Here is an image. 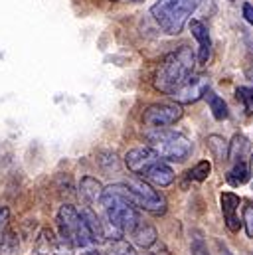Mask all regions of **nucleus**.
I'll return each mask as SVG.
<instances>
[{
    "instance_id": "f257e3e1",
    "label": "nucleus",
    "mask_w": 253,
    "mask_h": 255,
    "mask_svg": "<svg viewBox=\"0 0 253 255\" xmlns=\"http://www.w3.org/2000/svg\"><path fill=\"white\" fill-rule=\"evenodd\" d=\"M196 54L188 46H180L174 52L166 54L164 60L154 71V87L162 93H174L194 75Z\"/></svg>"
},
{
    "instance_id": "f03ea898",
    "label": "nucleus",
    "mask_w": 253,
    "mask_h": 255,
    "mask_svg": "<svg viewBox=\"0 0 253 255\" xmlns=\"http://www.w3.org/2000/svg\"><path fill=\"white\" fill-rule=\"evenodd\" d=\"M101 206L105 208L109 224L115 230H119L121 234H130L136 228V224L140 222L136 206L126 200L123 192L117 188V184L105 188L103 198H101Z\"/></svg>"
},
{
    "instance_id": "7ed1b4c3",
    "label": "nucleus",
    "mask_w": 253,
    "mask_h": 255,
    "mask_svg": "<svg viewBox=\"0 0 253 255\" xmlns=\"http://www.w3.org/2000/svg\"><path fill=\"white\" fill-rule=\"evenodd\" d=\"M200 0H156L150 8L156 24L170 36H178L188 24Z\"/></svg>"
},
{
    "instance_id": "20e7f679",
    "label": "nucleus",
    "mask_w": 253,
    "mask_h": 255,
    "mask_svg": "<svg viewBox=\"0 0 253 255\" xmlns=\"http://www.w3.org/2000/svg\"><path fill=\"white\" fill-rule=\"evenodd\" d=\"M146 142L162 160L182 162L192 152V142L182 132L168 128H150L146 132Z\"/></svg>"
},
{
    "instance_id": "39448f33",
    "label": "nucleus",
    "mask_w": 253,
    "mask_h": 255,
    "mask_svg": "<svg viewBox=\"0 0 253 255\" xmlns=\"http://www.w3.org/2000/svg\"><path fill=\"white\" fill-rule=\"evenodd\" d=\"M117 188L123 192V196L130 204L144 212H150L154 216L166 212V198L154 190V186L144 178H130L128 182H119Z\"/></svg>"
},
{
    "instance_id": "423d86ee",
    "label": "nucleus",
    "mask_w": 253,
    "mask_h": 255,
    "mask_svg": "<svg viewBox=\"0 0 253 255\" xmlns=\"http://www.w3.org/2000/svg\"><path fill=\"white\" fill-rule=\"evenodd\" d=\"M58 224L62 230V238L71 248H89L93 242V236L83 220V216L69 204H65L58 212Z\"/></svg>"
},
{
    "instance_id": "0eeeda50",
    "label": "nucleus",
    "mask_w": 253,
    "mask_h": 255,
    "mask_svg": "<svg viewBox=\"0 0 253 255\" xmlns=\"http://www.w3.org/2000/svg\"><path fill=\"white\" fill-rule=\"evenodd\" d=\"M182 119L180 103H154L142 113V123L148 128H166Z\"/></svg>"
},
{
    "instance_id": "6e6552de",
    "label": "nucleus",
    "mask_w": 253,
    "mask_h": 255,
    "mask_svg": "<svg viewBox=\"0 0 253 255\" xmlns=\"http://www.w3.org/2000/svg\"><path fill=\"white\" fill-rule=\"evenodd\" d=\"M208 89H210V79L206 75H192L184 85H180L174 93H170V97L180 105H190L206 97Z\"/></svg>"
},
{
    "instance_id": "1a4fd4ad",
    "label": "nucleus",
    "mask_w": 253,
    "mask_h": 255,
    "mask_svg": "<svg viewBox=\"0 0 253 255\" xmlns=\"http://www.w3.org/2000/svg\"><path fill=\"white\" fill-rule=\"evenodd\" d=\"M158 160H160V156L150 146H136V148H130L125 154L126 168L136 176H144Z\"/></svg>"
},
{
    "instance_id": "9d476101",
    "label": "nucleus",
    "mask_w": 253,
    "mask_h": 255,
    "mask_svg": "<svg viewBox=\"0 0 253 255\" xmlns=\"http://www.w3.org/2000/svg\"><path fill=\"white\" fill-rule=\"evenodd\" d=\"M220 204H222V214H224V222H226V228L230 230V232H240V226H242V222H240V204H242V200H240V196L238 194H234V192H222V196H220Z\"/></svg>"
},
{
    "instance_id": "9b49d317",
    "label": "nucleus",
    "mask_w": 253,
    "mask_h": 255,
    "mask_svg": "<svg viewBox=\"0 0 253 255\" xmlns=\"http://www.w3.org/2000/svg\"><path fill=\"white\" fill-rule=\"evenodd\" d=\"M190 32L198 42V62L204 65L208 64L210 54H212V40H210V32L208 26L202 20H190L188 22Z\"/></svg>"
},
{
    "instance_id": "f8f14e48",
    "label": "nucleus",
    "mask_w": 253,
    "mask_h": 255,
    "mask_svg": "<svg viewBox=\"0 0 253 255\" xmlns=\"http://www.w3.org/2000/svg\"><path fill=\"white\" fill-rule=\"evenodd\" d=\"M140 178H144V180H148L152 186H160V188H164V186H168V184H172L174 182V170L160 158L144 176H140Z\"/></svg>"
},
{
    "instance_id": "ddd939ff",
    "label": "nucleus",
    "mask_w": 253,
    "mask_h": 255,
    "mask_svg": "<svg viewBox=\"0 0 253 255\" xmlns=\"http://www.w3.org/2000/svg\"><path fill=\"white\" fill-rule=\"evenodd\" d=\"M128 236H130L132 242H134L138 248H142V250H148V248H152V246L158 242V234H156L154 226H150V224H146V222H142V220L136 224V228H134Z\"/></svg>"
},
{
    "instance_id": "4468645a",
    "label": "nucleus",
    "mask_w": 253,
    "mask_h": 255,
    "mask_svg": "<svg viewBox=\"0 0 253 255\" xmlns=\"http://www.w3.org/2000/svg\"><path fill=\"white\" fill-rule=\"evenodd\" d=\"M79 192H81V196L89 202V204H95V202H101V198H103V184L97 180V178H93V176H83L81 178V184H79Z\"/></svg>"
},
{
    "instance_id": "2eb2a0df",
    "label": "nucleus",
    "mask_w": 253,
    "mask_h": 255,
    "mask_svg": "<svg viewBox=\"0 0 253 255\" xmlns=\"http://www.w3.org/2000/svg\"><path fill=\"white\" fill-rule=\"evenodd\" d=\"M248 152H250V140L244 134H234V138L230 142V154H228V158L232 160V164L246 162Z\"/></svg>"
},
{
    "instance_id": "dca6fc26",
    "label": "nucleus",
    "mask_w": 253,
    "mask_h": 255,
    "mask_svg": "<svg viewBox=\"0 0 253 255\" xmlns=\"http://www.w3.org/2000/svg\"><path fill=\"white\" fill-rule=\"evenodd\" d=\"M206 101H208V105H210L212 115H214L216 121H224V119L230 117V111H228L226 101H224L220 95H216L212 89H208V93H206Z\"/></svg>"
},
{
    "instance_id": "f3484780",
    "label": "nucleus",
    "mask_w": 253,
    "mask_h": 255,
    "mask_svg": "<svg viewBox=\"0 0 253 255\" xmlns=\"http://www.w3.org/2000/svg\"><path fill=\"white\" fill-rule=\"evenodd\" d=\"M81 216H83V220H85V224H87V228H89V232L93 236V242H103L105 240V232H103V226H101L97 214L91 208H83Z\"/></svg>"
},
{
    "instance_id": "a211bd4d",
    "label": "nucleus",
    "mask_w": 253,
    "mask_h": 255,
    "mask_svg": "<svg viewBox=\"0 0 253 255\" xmlns=\"http://www.w3.org/2000/svg\"><path fill=\"white\" fill-rule=\"evenodd\" d=\"M250 174H252V168L248 166V162H236L232 164V170L228 172V182L232 186H242L250 180Z\"/></svg>"
},
{
    "instance_id": "6ab92c4d",
    "label": "nucleus",
    "mask_w": 253,
    "mask_h": 255,
    "mask_svg": "<svg viewBox=\"0 0 253 255\" xmlns=\"http://www.w3.org/2000/svg\"><path fill=\"white\" fill-rule=\"evenodd\" d=\"M206 142H208V148H210V152L214 154V158H218V160L228 158V154H230V142H226L222 136L210 134Z\"/></svg>"
},
{
    "instance_id": "aec40b11",
    "label": "nucleus",
    "mask_w": 253,
    "mask_h": 255,
    "mask_svg": "<svg viewBox=\"0 0 253 255\" xmlns=\"http://www.w3.org/2000/svg\"><path fill=\"white\" fill-rule=\"evenodd\" d=\"M190 252H192V255H210L206 238H204V234L200 230H192L190 232Z\"/></svg>"
},
{
    "instance_id": "412c9836",
    "label": "nucleus",
    "mask_w": 253,
    "mask_h": 255,
    "mask_svg": "<svg viewBox=\"0 0 253 255\" xmlns=\"http://www.w3.org/2000/svg\"><path fill=\"white\" fill-rule=\"evenodd\" d=\"M212 172V162L210 160H200L192 170L188 172V178L194 182H204Z\"/></svg>"
},
{
    "instance_id": "4be33fe9",
    "label": "nucleus",
    "mask_w": 253,
    "mask_h": 255,
    "mask_svg": "<svg viewBox=\"0 0 253 255\" xmlns=\"http://www.w3.org/2000/svg\"><path fill=\"white\" fill-rule=\"evenodd\" d=\"M236 97L238 101L244 103V109L248 115H253V87H248V85H242L236 89Z\"/></svg>"
},
{
    "instance_id": "5701e85b",
    "label": "nucleus",
    "mask_w": 253,
    "mask_h": 255,
    "mask_svg": "<svg viewBox=\"0 0 253 255\" xmlns=\"http://www.w3.org/2000/svg\"><path fill=\"white\" fill-rule=\"evenodd\" d=\"M109 255H136V252H134V248H132L126 240L119 238V240H115V242L111 244Z\"/></svg>"
},
{
    "instance_id": "b1692460",
    "label": "nucleus",
    "mask_w": 253,
    "mask_h": 255,
    "mask_svg": "<svg viewBox=\"0 0 253 255\" xmlns=\"http://www.w3.org/2000/svg\"><path fill=\"white\" fill-rule=\"evenodd\" d=\"M242 222H244L248 238H253V202H246L242 210Z\"/></svg>"
},
{
    "instance_id": "393cba45",
    "label": "nucleus",
    "mask_w": 253,
    "mask_h": 255,
    "mask_svg": "<svg viewBox=\"0 0 253 255\" xmlns=\"http://www.w3.org/2000/svg\"><path fill=\"white\" fill-rule=\"evenodd\" d=\"M8 220H10V210L6 206H0V236L4 234V230L8 226Z\"/></svg>"
},
{
    "instance_id": "a878e982",
    "label": "nucleus",
    "mask_w": 253,
    "mask_h": 255,
    "mask_svg": "<svg viewBox=\"0 0 253 255\" xmlns=\"http://www.w3.org/2000/svg\"><path fill=\"white\" fill-rule=\"evenodd\" d=\"M146 255H168V250H166L164 244H158V242H156L152 248L146 250Z\"/></svg>"
},
{
    "instance_id": "bb28decb",
    "label": "nucleus",
    "mask_w": 253,
    "mask_h": 255,
    "mask_svg": "<svg viewBox=\"0 0 253 255\" xmlns=\"http://www.w3.org/2000/svg\"><path fill=\"white\" fill-rule=\"evenodd\" d=\"M244 18H246V20L253 26V6L250 4V2H246V4H244Z\"/></svg>"
},
{
    "instance_id": "cd10ccee",
    "label": "nucleus",
    "mask_w": 253,
    "mask_h": 255,
    "mask_svg": "<svg viewBox=\"0 0 253 255\" xmlns=\"http://www.w3.org/2000/svg\"><path fill=\"white\" fill-rule=\"evenodd\" d=\"M220 255H234V254H232V252H230L226 246H220Z\"/></svg>"
},
{
    "instance_id": "c85d7f7f",
    "label": "nucleus",
    "mask_w": 253,
    "mask_h": 255,
    "mask_svg": "<svg viewBox=\"0 0 253 255\" xmlns=\"http://www.w3.org/2000/svg\"><path fill=\"white\" fill-rule=\"evenodd\" d=\"M246 77H248V79H250V81L253 83V67H250V69L246 71Z\"/></svg>"
},
{
    "instance_id": "c756f323",
    "label": "nucleus",
    "mask_w": 253,
    "mask_h": 255,
    "mask_svg": "<svg viewBox=\"0 0 253 255\" xmlns=\"http://www.w3.org/2000/svg\"><path fill=\"white\" fill-rule=\"evenodd\" d=\"M250 168H252V174H253V152H252V162H250Z\"/></svg>"
},
{
    "instance_id": "7c9ffc66",
    "label": "nucleus",
    "mask_w": 253,
    "mask_h": 255,
    "mask_svg": "<svg viewBox=\"0 0 253 255\" xmlns=\"http://www.w3.org/2000/svg\"><path fill=\"white\" fill-rule=\"evenodd\" d=\"M85 255H101V254H97V252H89V254H85Z\"/></svg>"
},
{
    "instance_id": "2f4dec72",
    "label": "nucleus",
    "mask_w": 253,
    "mask_h": 255,
    "mask_svg": "<svg viewBox=\"0 0 253 255\" xmlns=\"http://www.w3.org/2000/svg\"><path fill=\"white\" fill-rule=\"evenodd\" d=\"M113 2H119V0H113Z\"/></svg>"
}]
</instances>
